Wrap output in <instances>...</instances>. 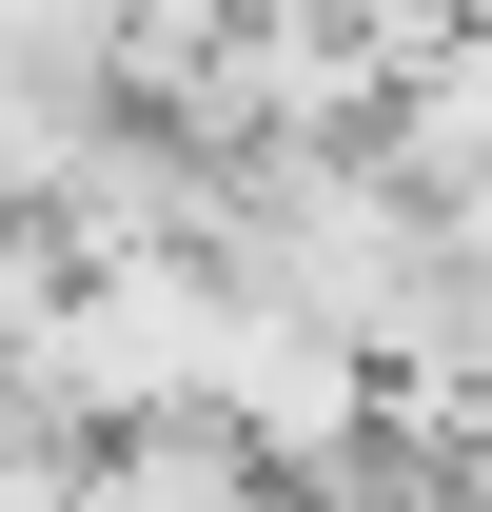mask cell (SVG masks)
Segmentation results:
<instances>
[{
  "label": "cell",
  "mask_w": 492,
  "mask_h": 512,
  "mask_svg": "<svg viewBox=\"0 0 492 512\" xmlns=\"http://www.w3.org/2000/svg\"><path fill=\"white\" fill-rule=\"evenodd\" d=\"M60 473H79V434H60L20 375H0V512H60Z\"/></svg>",
  "instance_id": "obj_1"
}]
</instances>
